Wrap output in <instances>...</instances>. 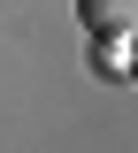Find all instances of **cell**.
<instances>
[{
    "mask_svg": "<svg viewBox=\"0 0 138 153\" xmlns=\"http://www.w3.org/2000/svg\"><path fill=\"white\" fill-rule=\"evenodd\" d=\"M131 76H138V38H131Z\"/></svg>",
    "mask_w": 138,
    "mask_h": 153,
    "instance_id": "cell-3",
    "label": "cell"
},
{
    "mask_svg": "<svg viewBox=\"0 0 138 153\" xmlns=\"http://www.w3.org/2000/svg\"><path fill=\"white\" fill-rule=\"evenodd\" d=\"M77 23H84V31L138 38V0H77Z\"/></svg>",
    "mask_w": 138,
    "mask_h": 153,
    "instance_id": "cell-1",
    "label": "cell"
},
{
    "mask_svg": "<svg viewBox=\"0 0 138 153\" xmlns=\"http://www.w3.org/2000/svg\"><path fill=\"white\" fill-rule=\"evenodd\" d=\"M92 69H100V76H131V38L92 31Z\"/></svg>",
    "mask_w": 138,
    "mask_h": 153,
    "instance_id": "cell-2",
    "label": "cell"
}]
</instances>
